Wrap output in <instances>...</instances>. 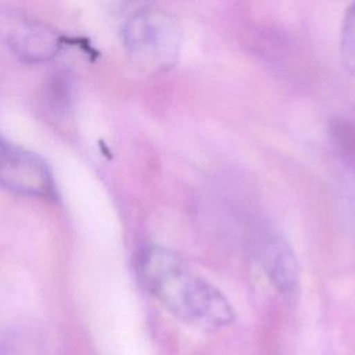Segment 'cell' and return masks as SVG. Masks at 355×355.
Wrapping results in <instances>:
<instances>
[{"label":"cell","instance_id":"cell-5","mask_svg":"<svg viewBox=\"0 0 355 355\" xmlns=\"http://www.w3.org/2000/svg\"><path fill=\"white\" fill-rule=\"evenodd\" d=\"M261 263L275 288L293 297L300 287V268L291 247L277 236H269L261 245Z\"/></svg>","mask_w":355,"mask_h":355},{"label":"cell","instance_id":"cell-3","mask_svg":"<svg viewBox=\"0 0 355 355\" xmlns=\"http://www.w3.org/2000/svg\"><path fill=\"white\" fill-rule=\"evenodd\" d=\"M0 42L29 64L54 58L65 44L64 36L49 25L12 11H0Z\"/></svg>","mask_w":355,"mask_h":355},{"label":"cell","instance_id":"cell-6","mask_svg":"<svg viewBox=\"0 0 355 355\" xmlns=\"http://www.w3.org/2000/svg\"><path fill=\"white\" fill-rule=\"evenodd\" d=\"M340 58L348 73H355V0L345 11L340 35Z\"/></svg>","mask_w":355,"mask_h":355},{"label":"cell","instance_id":"cell-1","mask_svg":"<svg viewBox=\"0 0 355 355\" xmlns=\"http://www.w3.org/2000/svg\"><path fill=\"white\" fill-rule=\"evenodd\" d=\"M144 288L179 320L202 330L230 324L234 311L223 293L197 275L175 251L144 247L136 261Z\"/></svg>","mask_w":355,"mask_h":355},{"label":"cell","instance_id":"cell-4","mask_svg":"<svg viewBox=\"0 0 355 355\" xmlns=\"http://www.w3.org/2000/svg\"><path fill=\"white\" fill-rule=\"evenodd\" d=\"M0 187L28 197H55L54 178L37 154L8 143L0 136Z\"/></svg>","mask_w":355,"mask_h":355},{"label":"cell","instance_id":"cell-2","mask_svg":"<svg viewBox=\"0 0 355 355\" xmlns=\"http://www.w3.org/2000/svg\"><path fill=\"white\" fill-rule=\"evenodd\" d=\"M122 39L136 65L150 72L173 67L180 49V32L173 18L154 7L133 12L123 25Z\"/></svg>","mask_w":355,"mask_h":355}]
</instances>
